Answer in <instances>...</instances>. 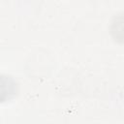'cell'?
<instances>
[{
  "mask_svg": "<svg viewBox=\"0 0 124 124\" xmlns=\"http://www.w3.org/2000/svg\"><path fill=\"white\" fill-rule=\"evenodd\" d=\"M110 35L118 44H124V13L113 17L109 26Z\"/></svg>",
  "mask_w": 124,
  "mask_h": 124,
  "instance_id": "6da1fadb",
  "label": "cell"
}]
</instances>
